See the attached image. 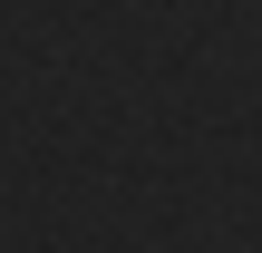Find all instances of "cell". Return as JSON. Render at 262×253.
<instances>
[]
</instances>
